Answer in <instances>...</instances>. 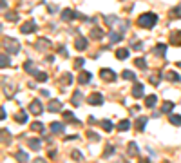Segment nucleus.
Instances as JSON below:
<instances>
[{"instance_id":"f257e3e1","label":"nucleus","mask_w":181,"mask_h":163,"mask_svg":"<svg viewBox=\"0 0 181 163\" xmlns=\"http://www.w3.org/2000/svg\"><path fill=\"white\" fill-rule=\"evenodd\" d=\"M156 22H158V17H156L154 13H143L140 18H138V25H140V27H145V29H149V27H154V25H156Z\"/></svg>"},{"instance_id":"f03ea898","label":"nucleus","mask_w":181,"mask_h":163,"mask_svg":"<svg viewBox=\"0 0 181 163\" xmlns=\"http://www.w3.org/2000/svg\"><path fill=\"white\" fill-rule=\"evenodd\" d=\"M4 47L7 49V53H18V51H20V42L17 40V38L7 36V38L4 40Z\"/></svg>"},{"instance_id":"7ed1b4c3","label":"nucleus","mask_w":181,"mask_h":163,"mask_svg":"<svg viewBox=\"0 0 181 163\" xmlns=\"http://www.w3.org/2000/svg\"><path fill=\"white\" fill-rule=\"evenodd\" d=\"M87 102L91 103V105H101V103H103V96H101L100 93H92V94L87 98Z\"/></svg>"},{"instance_id":"20e7f679","label":"nucleus","mask_w":181,"mask_h":163,"mask_svg":"<svg viewBox=\"0 0 181 163\" xmlns=\"http://www.w3.org/2000/svg\"><path fill=\"white\" fill-rule=\"evenodd\" d=\"M33 31H36V24H35V22H25L20 27V33H24V35H29V33H33Z\"/></svg>"},{"instance_id":"39448f33","label":"nucleus","mask_w":181,"mask_h":163,"mask_svg":"<svg viewBox=\"0 0 181 163\" xmlns=\"http://www.w3.org/2000/svg\"><path fill=\"white\" fill-rule=\"evenodd\" d=\"M127 154L129 156H138L140 154V147H138V143L136 142H130L127 145Z\"/></svg>"},{"instance_id":"423d86ee","label":"nucleus","mask_w":181,"mask_h":163,"mask_svg":"<svg viewBox=\"0 0 181 163\" xmlns=\"http://www.w3.org/2000/svg\"><path fill=\"white\" fill-rule=\"evenodd\" d=\"M100 76L103 78V80H111V82L116 80V74H114V71H111V69H101Z\"/></svg>"},{"instance_id":"0eeeda50","label":"nucleus","mask_w":181,"mask_h":163,"mask_svg":"<svg viewBox=\"0 0 181 163\" xmlns=\"http://www.w3.org/2000/svg\"><path fill=\"white\" fill-rule=\"evenodd\" d=\"M29 111L33 112V114H42L43 111H42V103L38 100H33V102L29 103Z\"/></svg>"},{"instance_id":"6e6552de","label":"nucleus","mask_w":181,"mask_h":163,"mask_svg":"<svg viewBox=\"0 0 181 163\" xmlns=\"http://www.w3.org/2000/svg\"><path fill=\"white\" fill-rule=\"evenodd\" d=\"M47 109H49L51 112H60V111H62V102H60V100H51Z\"/></svg>"},{"instance_id":"1a4fd4ad","label":"nucleus","mask_w":181,"mask_h":163,"mask_svg":"<svg viewBox=\"0 0 181 163\" xmlns=\"http://www.w3.org/2000/svg\"><path fill=\"white\" fill-rule=\"evenodd\" d=\"M170 44H172V45H181V31H172V35H170Z\"/></svg>"},{"instance_id":"9d476101","label":"nucleus","mask_w":181,"mask_h":163,"mask_svg":"<svg viewBox=\"0 0 181 163\" xmlns=\"http://www.w3.org/2000/svg\"><path fill=\"white\" fill-rule=\"evenodd\" d=\"M74 47L78 49V51H83V49H87V40L83 38V36H78L76 42H74Z\"/></svg>"},{"instance_id":"9b49d317","label":"nucleus","mask_w":181,"mask_h":163,"mask_svg":"<svg viewBox=\"0 0 181 163\" xmlns=\"http://www.w3.org/2000/svg\"><path fill=\"white\" fill-rule=\"evenodd\" d=\"M63 131H65V125H62V123H58V122L51 123V132L60 134V132H63Z\"/></svg>"},{"instance_id":"f8f14e48","label":"nucleus","mask_w":181,"mask_h":163,"mask_svg":"<svg viewBox=\"0 0 181 163\" xmlns=\"http://www.w3.org/2000/svg\"><path fill=\"white\" fill-rule=\"evenodd\" d=\"M156 103H158V96H156V94H150V96H147V98H145V105H147V107H150V109H152Z\"/></svg>"},{"instance_id":"ddd939ff","label":"nucleus","mask_w":181,"mask_h":163,"mask_svg":"<svg viewBox=\"0 0 181 163\" xmlns=\"http://www.w3.org/2000/svg\"><path fill=\"white\" fill-rule=\"evenodd\" d=\"M132 94H134V98H141L143 96V85L141 83H136L132 87Z\"/></svg>"},{"instance_id":"4468645a","label":"nucleus","mask_w":181,"mask_h":163,"mask_svg":"<svg viewBox=\"0 0 181 163\" xmlns=\"http://www.w3.org/2000/svg\"><path fill=\"white\" fill-rule=\"evenodd\" d=\"M91 78H92V74H91V73H87V71H81V73H80V78H78V80H80V83H89V82H91Z\"/></svg>"},{"instance_id":"2eb2a0df","label":"nucleus","mask_w":181,"mask_h":163,"mask_svg":"<svg viewBox=\"0 0 181 163\" xmlns=\"http://www.w3.org/2000/svg\"><path fill=\"white\" fill-rule=\"evenodd\" d=\"M120 40H121L120 33H116V31H111V33H109V42H111V44H118Z\"/></svg>"},{"instance_id":"dca6fc26","label":"nucleus","mask_w":181,"mask_h":163,"mask_svg":"<svg viewBox=\"0 0 181 163\" xmlns=\"http://www.w3.org/2000/svg\"><path fill=\"white\" fill-rule=\"evenodd\" d=\"M29 147H31L33 150H40V147H42V142L38 140V138H33V140H29Z\"/></svg>"},{"instance_id":"f3484780","label":"nucleus","mask_w":181,"mask_h":163,"mask_svg":"<svg viewBox=\"0 0 181 163\" xmlns=\"http://www.w3.org/2000/svg\"><path fill=\"white\" fill-rule=\"evenodd\" d=\"M116 58H118V60H127V58H129V51H127V49H118V51H116Z\"/></svg>"},{"instance_id":"a211bd4d","label":"nucleus","mask_w":181,"mask_h":163,"mask_svg":"<svg viewBox=\"0 0 181 163\" xmlns=\"http://www.w3.org/2000/svg\"><path fill=\"white\" fill-rule=\"evenodd\" d=\"M149 122V118H147V116H141L140 120H138V122H136V129H138V131H143V129H145V123Z\"/></svg>"},{"instance_id":"6ab92c4d","label":"nucleus","mask_w":181,"mask_h":163,"mask_svg":"<svg viewBox=\"0 0 181 163\" xmlns=\"http://www.w3.org/2000/svg\"><path fill=\"white\" fill-rule=\"evenodd\" d=\"M83 94H81L80 91H76L74 94H73V105H80L81 102H83V98H81Z\"/></svg>"},{"instance_id":"aec40b11","label":"nucleus","mask_w":181,"mask_h":163,"mask_svg":"<svg viewBox=\"0 0 181 163\" xmlns=\"http://www.w3.org/2000/svg\"><path fill=\"white\" fill-rule=\"evenodd\" d=\"M101 129L111 132V131L114 129V125H112V122H111V120H101Z\"/></svg>"},{"instance_id":"412c9836","label":"nucleus","mask_w":181,"mask_h":163,"mask_svg":"<svg viewBox=\"0 0 181 163\" xmlns=\"http://www.w3.org/2000/svg\"><path fill=\"white\" fill-rule=\"evenodd\" d=\"M24 69H25V73H29V74H36V71H35V65H33V62H25Z\"/></svg>"},{"instance_id":"4be33fe9","label":"nucleus","mask_w":181,"mask_h":163,"mask_svg":"<svg viewBox=\"0 0 181 163\" xmlns=\"http://www.w3.org/2000/svg\"><path fill=\"white\" fill-rule=\"evenodd\" d=\"M6 18L9 22H17L18 20V15H17L15 11H6Z\"/></svg>"},{"instance_id":"5701e85b","label":"nucleus","mask_w":181,"mask_h":163,"mask_svg":"<svg viewBox=\"0 0 181 163\" xmlns=\"http://www.w3.org/2000/svg\"><path fill=\"white\" fill-rule=\"evenodd\" d=\"M118 129H120V131H129V129H130V122H129V120H121V122L118 123Z\"/></svg>"},{"instance_id":"b1692460","label":"nucleus","mask_w":181,"mask_h":163,"mask_svg":"<svg viewBox=\"0 0 181 163\" xmlns=\"http://www.w3.org/2000/svg\"><path fill=\"white\" fill-rule=\"evenodd\" d=\"M170 123L176 125V127H179L181 125V114H172V116H170Z\"/></svg>"},{"instance_id":"393cba45","label":"nucleus","mask_w":181,"mask_h":163,"mask_svg":"<svg viewBox=\"0 0 181 163\" xmlns=\"http://www.w3.org/2000/svg\"><path fill=\"white\" fill-rule=\"evenodd\" d=\"M74 15H76V13H73L71 9H65V11H62V18H63V20H71Z\"/></svg>"},{"instance_id":"a878e982","label":"nucleus","mask_w":181,"mask_h":163,"mask_svg":"<svg viewBox=\"0 0 181 163\" xmlns=\"http://www.w3.org/2000/svg\"><path fill=\"white\" fill-rule=\"evenodd\" d=\"M63 120H65V122H76V123H78V120L73 116V112H71V111H65V112H63Z\"/></svg>"},{"instance_id":"bb28decb","label":"nucleus","mask_w":181,"mask_h":163,"mask_svg":"<svg viewBox=\"0 0 181 163\" xmlns=\"http://www.w3.org/2000/svg\"><path fill=\"white\" fill-rule=\"evenodd\" d=\"M31 129H33V131H36V132H43V131H45L43 123H40V122H35L33 125H31Z\"/></svg>"},{"instance_id":"cd10ccee","label":"nucleus","mask_w":181,"mask_h":163,"mask_svg":"<svg viewBox=\"0 0 181 163\" xmlns=\"http://www.w3.org/2000/svg\"><path fill=\"white\" fill-rule=\"evenodd\" d=\"M17 160H18V161H22V163H27L29 161V156H27V154H25V152H17Z\"/></svg>"},{"instance_id":"c85d7f7f","label":"nucleus","mask_w":181,"mask_h":163,"mask_svg":"<svg viewBox=\"0 0 181 163\" xmlns=\"http://www.w3.org/2000/svg\"><path fill=\"white\" fill-rule=\"evenodd\" d=\"M172 109H174V103H172V102H165V103H163V107H161V111H163L165 114H167V112H170Z\"/></svg>"},{"instance_id":"c756f323","label":"nucleus","mask_w":181,"mask_h":163,"mask_svg":"<svg viewBox=\"0 0 181 163\" xmlns=\"http://www.w3.org/2000/svg\"><path fill=\"white\" fill-rule=\"evenodd\" d=\"M49 45H51V42H49V40H45V38H42V40H38V42H36V47H38V49H43V47H49Z\"/></svg>"},{"instance_id":"7c9ffc66","label":"nucleus","mask_w":181,"mask_h":163,"mask_svg":"<svg viewBox=\"0 0 181 163\" xmlns=\"http://www.w3.org/2000/svg\"><path fill=\"white\" fill-rule=\"evenodd\" d=\"M91 36H92V38L96 36V40H100L101 36H103V33H101V29H98V27H94V29L91 31Z\"/></svg>"},{"instance_id":"2f4dec72","label":"nucleus","mask_w":181,"mask_h":163,"mask_svg":"<svg viewBox=\"0 0 181 163\" xmlns=\"http://www.w3.org/2000/svg\"><path fill=\"white\" fill-rule=\"evenodd\" d=\"M125 80H136V74L132 73V71H123V74H121Z\"/></svg>"},{"instance_id":"473e14b6","label":"nucleus","mask_w":181,"mask_h":163,"mask_svg":"<svg viewBox=\"0 0 181 163\" xmlns=\"http://www.w3.org/2000/svg\"><path fill=\"white\" fill-rule=\"evenodd\" d=\"M0 63H2V67H7V65H9V56H7L6 53H2V56H0Z\"/></svg>"},{"instance_id":"72a5a7b5","label":"nucleus","mask_w":181,"mask_h":163,"mask_svg":"<svg viewBox=\"0 0 181 163\" xmlns=\"http://www.w3.org/2000/svg\"><path fill=\"white\" fill-rule=\"evenodd\" d=\"M154 51H156V55H163V53L167 51V45H165V44H158Z\"/></svg>"},{"instance_id":"f704fd0d","label":"nucleus","mask_w":181,"mask_h":163,"mask_svg":"<svg viewBox=\"0 0 181 163\" xmlns=\"http://www.w3.org/2000/svg\"><path fill=\"white\" fill-rule=\"evenodd\" d=\"M15 118H17V122H20V123H25V122H27V114H25V112H18Z\"/></svg>"},{"instance_id":"c9c22d12","label":"nucleus","mask_w":181,"mask_h":163,"mask_svg":"<svg viewBox=\"0 0 181 163\" xmlns=\"http://www.w3.org/2000/svg\"><path fill=\"white\" fill-rule=\"evenodd\" d=\"M136 67H140V69H145L147 67V62H145V58H136Z\"/></svg>"},{"instance_id":"e433bc0d","label":"nucleus","mask_w":181,"mask_h":163,"mask_svg":"<svg viewBox=\"0 0 181 163\" xmlns=\"http://www.w3.org/2000/svg\"><path fill=\"white\" fill-rule=\"evenodd\" d=\"M167 78L172 82H179V74L178 73H167Z\"/></svg>"},{"instance_id":"4c0bfd02","label":"nucleus","mask_w":181,"mask_h":163,"mask_svg":"<svg viewBox=\"0 0 181 163\" xmlns=\"http://www.w3.org/2000/svg\"><path fill=\"white\" fill-rule=\"evenodd\" d=\"M63 82H65V85H69V83H73V74H71V73H67V74H63Z\"/></svg>"},{"instance_id":"58836bf2","label":"nucleus","mask_w":181,"mask_h":163,"mask_svg":"<svg viewBox=\"0 0 181 163\" xmlns=\"http://www.w3.org/2000/svg\"><path fill=\"white\" fill-rule=\"evenodd\" d=\"M170 15H172V17H181V6L174 7V11H170Z\"/></svg>"},{"instance_id":"ea45409f","label":"nucleus","mask_w":181,"mask_h":163,"mask_svg":"<svg viewBox=\"0 0 181 163\" xmlns=\"http://www.w3.org/2000/svg\"><path fill=\"white\" fill-rule=\"evenodd\" d=\"M35 76H36V80H40V82H45V80H47V74H45V73H36Z\"/></svg>"},{"instance_id":"a19ab883","label":"nucleus","mask_w":181,"mask_h":163,"mask_svg":"<svg viewBox=\"0 0 181 163\" xmlns=\"http://www.w3.org/2000/svg\"><path fill=\"white\" fill-rule=\"evenodd\" d=\"M73 158H74V160H83V154H81L80 150H74V152H73Z\"/></svg>"},{"instance_id":"79ce46f5","label":"nucleus","mask_w":181,"mask_h":163,"mask_svg":"<svg viewBox=\"0 0 181 163\" xmlns=\"http://www.w3.org/2000/svg\"><path fill=\"white\" fill-rule=\"evenodd\" d=\"M83 63H85V60H83V58H76V60H74V65H76V69H80Z\"/></svg>"},{"instance_id":"37998d69","label":"nucleus","mask_w":181,"mask_h":163,"mask_svg":"<svg viewBox=\"0 0 181 163\" xmlns=\"http://www.w3.org/2000/svg\"><path fill=\"white\" fill-rule=\"evenodd\" d=\"M112 152H114V147H107V149H105V154H103V156H105V158H109V156H111Z\"/></svg>"},{"instance_id":"c03bdc74","label":"nucleus","mask_w":181,"mask_h":163,"mask_svg":"<svg viewBox=\"0 0 181 163\" xmlns=\"http://www.w3.org/2000/svg\"><path fill=\"white\" fill-rule=\"evenodd\" d=\"M89 138H91V140H94V142H98V140H100V136H98L96 132H89Z\"/></svg>"},{"instance_id":"a18cd8bd","label":"nucleus","mask_w":181,"mask_h":163,"mask_svg":"<svg viewBox=\"0 0 181 163\" xmlns=\"http://www.w3.org/2000/svg\"><path fill=\"white\" fill-rule=\"evenodd\" d=\"M60 55H63V56H67L69 53H67V49H63V47H60Z\"/></svg>"},{"instance_id":"49530a36","label":"nucleus","mask_w":181,"mask_h":163,"mask_svg":"<svg viewBox=\"0 0 181 163\" xmlns=\"http://www.w3.org/2000/svg\"><path fill=\"white\" fill-rule=\"evenodd\" d=\"M33 163H45V160H42V158H36Z\"/></svg>"},{"instance_id":"de8ad7c7","label":"nucleus","mask_w":181,"mask_h":163,"mask_svg":"<svg viewBox=\"0 0 181 163\" xmlns=\"http://www.w3.org/2000/svg\"><path fill=\"white\" fill-rule=\"evenodd\" d=\"M140 163H150V160H141Z\"/></svg>"}]
</instances>
